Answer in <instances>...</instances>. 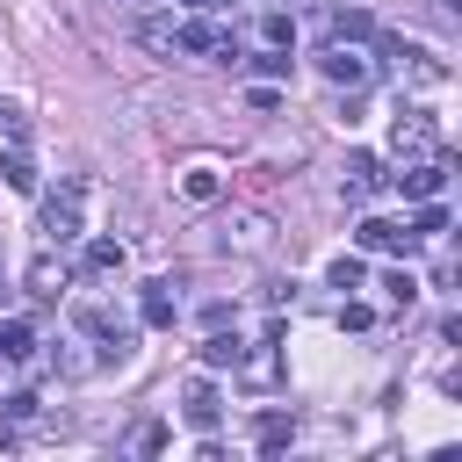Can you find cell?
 <instances>
[{
  "mask_svg": "<svg viewBox=\"0 0 462 462\" xmlns=\"http://www.w3.org/2000/svg\"><path fill=\"white\" fill-rule=\"evenodd\" d=\"M238 354H245L238 332H209V339H202V368H238Z\"/></svg>",
  "mask_w": 462,
  "mask_h": 462,
  "instance_id": "cell-10",
  "label": "cell"
},
{
  "mask_svg": "<svg viewBox=\"0 0 462 462\" xmlns=\"http://www.w3.org/2000/svg\"><path fill=\"white\" fill-rule=\"evenodd\" d=\"M440 231H448V209L426 195V202H419V217H411V238H440Z\"/></svg>",
  "mask_w": 462,
  "mask_h": 462,
  "instance_id": "cell-12",
  "label": "cell"
},
{
  "mask_svg": "<svg viewBox=\"0 0 462 462\" xmlns=\"http://www.w3.org/2000/svg\"><path fill=\"white\" fill-rule=\"evenodd\" d=\"M325 79H332V87H368V58L346 51V43H332V51H325Z\"/></svg>",
  "mask_w": 462,
  "mask_h": 462,
  "instance_id": "cell-4",
  "label": "cell"
},
{
  "mask_svg": "<svg viewBox=\"0 0 462 462\" xmlns=\"http://www.w3.org/2000/svg\"><path fill=\"white\" fill-rule=\"evenodd\" d=\"M375 188H383V166H375V159H368V152H354V159H346V202H354V209H361V202H368V195H375Z\"/></svg>",
  "mask_w": 462,
  "mask_h": 462,
  "instance_id": "cell-6",
  "label": "cell"
},
{
  "mask_svg": "<svg viewBox=\"0 0 462 462\" xmlns=\"http://www.w3.org/2000/svg\"><path fill=\"white\" fill-rule=\"evenodd\" d=\"M332 29H339V36H375V22H368L361 7H346V14H332Z\"/></svg>",
  "mask_w": 462,
  "mask_h": 462,
  "instance_id": "cell-16",
  "label": "cell"
},
{
  "mask_svg": "<svg viewBox=\"0 0 462 462\" xmlns=\"http://www.w3.org/2000/svg\"><path fill=\"white\" fill-rule=\"evenodd\" d=\"M390 152L411 166V159H440L448 144H440V123L426 116V108H397V130H390Z\"/></svg>",
  "mask_w": 462,
  "mask_h": 462,
  "instance_id": "cell-2",
  "label": "cell"
},
{
  "mask_svg": "<svg viewBox=\"0 0 462 462\" xmlns=\"http://www.w3.org/2000/svg\"><path fill=\"white\" fill-rule=\"evenodd\" d=\"M180 188H188V202H217V173H209V166H195Z\"/></svg>",
  "mask_w": 462,
  "mask_h": 462,
  "instance_id": "cell-14",
  "label": "cell"
},
{
  "mask_svg": "<svg viewBox=\"0 0 462 462\" xmlns=\"http://www.w3.org/2000/svg\"><path fill=\"white\" fill-rule=\"evenodd\" d=\"M253 72H260V79H289V51H282V43H274V51H260V58H253Z\"/></svg>",
  "mask_w": 462,
  "mask_h": 462,
  "instance_id": "cell-13",
  "label": "cell"
},
{
  "mask_svg": "<svg viewBox=\"0 0 462 462\" xmlns=\"http://www.w3.org/2000/svg\"><path fill=\"white\" fill-rule=\"evenodd\" d=\"M137 318H144L152 332H166V325L180 318V303H173V282H144V303H137Z\"/></svg>",
  "mask_w": 462,
  "mask_h": 462,
  "instance_id": "cell-5",
  "label": "cell"
},
{
  "mask_svg": "<svg viewBox=\"0 0 462 462\" xmlns=\"http://www.w3.org/2000/svg\"><path fill=\"white\" fill-rule=\"evenodd\" d=\"M180 7H195V14H202V7H217V0H180Z\"/></svg>",
  "mask_w": 462,
  "mask_h": 462,
  "instance_id": "cell-20",
  "label": "cell"
},
{
  "mask_svg": "<svg viewBox=\"0 0 462 462\" xmlns=\"http://www.w3.org/2000/svg\"><path fill=\"white\" fill-rule=\"evenodd\" d=\"M79 267H87V274H123V245H116V238H94V245L79 253Z\"/></svg>",
  "mask_w": 462,
  "mask_h": 462,
  "instance_id": "cell-9",
  "label": "cell"
},
{
  "mask_svg": "<svg viewBox=\"0 0 462 462\" xmlns=\"http://www.w3.org/2000/svg\"><path fill=\"white\" fill-rule=\"evenodd\" d=\"M29 354H36L29 325H22V318H7V325H0V361H29Z\"/></svg>",
  "mask_w": 462,
  "mask_h": 462,
  "instance_id": "cell-11",
  "label": "cell"
},
{
  "mask_svg": "<svg viewBox=\"0 0 462 462\" xmlns=\"http://www.w3.org/2000/svg\"><path fill=\"white\" fill-rule=\"evenodd\" d=\"M354 238H361V253H411V245H419V238H411L404 224H390V217H361Z\"/></svg>",
  "mask_w": 462,
  "mask_h": 462,
  "instance_id": "cell-3",
  "label": "cell"
},
{
  "mask_svg": "<svg viewBox=\"0 0 462 462\" xmlns=\"http://www.w3.org/2000/svg\"><path fill=\"white\" fill-rule=\"evenodd\" d=\"M180 411H188V426H195V433H217V419H224V404H217V390H209V383H188V404H180Z\"/></svg>",
  "mask_w": 462,
  "mask_h": 462,
  "instance_id": "cell-7",
  "label": "cell"
},
{
  "mask_svg": "<svg viewBox=\"0 0 462 462\" xmlns=\"http://www.w3.org/2000/svg\"><path fill=\"white\" fill-rule=\"evenodd\" d=\"M282 440H289V419H282V411H274V419H260V448H282Z\"/></svg>",
  "mask_w": 462,
  "mask_h": 462,
  "instance_id": "cell-19",
  "label": "cell"
},
{
  "mask_svg": "<svg viewBox=\"0 0 462 462\" xmlns=\"http://www.w3.org/2000/svg\"><path fill=\"white\" fill-rule=\"evenodd\" d=\"M383 296H390V303H411L419 282H411V274H383Z\"/></svg>",
  "mask_w": 462,
  "mask_h": 462,
  "instance_id": "cell-17",
  "label": "cell"
},
{
  "mask_svg": "<svg viewBox=\"0 0 462 462\" xmlns=\"http://www.w3.org/2000/svg\"><path fill=\"white\" fill-rule=\"evenodd\" d=\"M0 173H7V188H14V195H36V166H29V152H22V144H7V152H0Z\"/></svg>",
  "mask_w": 462,
  "mask_h": 462,
  "instance_id": "cell-8",
  "label": "cell"
},
{
  "mask_svg": "<svg viewBox=\"0 0 462 462\" xmlns=\"http://www.w3.org/2000/svg\"><path fill=\"white\" fill-rule=\"evenodd\" d=\"M79 209L87 180H58V195H43V245H79Z\"/></svg>",
  "mask_w": 462,
  "mask_h": 462,
  "instance_id": "cell-1",
  "label": "cell"
},
{
  "mask_svg": "<svg viewBox=\"0 0 462 462\" xmlns=\"http://www.w3.org/2000/svg\"><path fill=\"white\" fill-rule=\"evenodd\" d=\"M267 43H282V51H289V43H296V22H289V14H267Z\"/></svg>",
  "mask_w": 462,
  "mask_h": 462,
  "instance_id": "cell-18",
  "label": "cell"
},
{
  "mask_svg": "<svg viewBox=\"0 0 462 462\" xmlns=\"http://www.w3.org/2000/svg\"><path fill=\"white\" fill-rule=\"evenodd\" d=\"M361 274H368V267H361L354 253H339V260H332V289H361Z\"/></svg>",
  "mask_w": 462,
  "mask_h": 462,
  "instance_id": "cell-15",
  "label": "cell"
}]
</instances>
